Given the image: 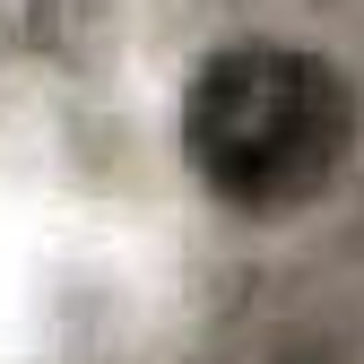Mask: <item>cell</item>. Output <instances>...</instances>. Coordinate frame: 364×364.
Returning <instances> with one entry per match:
<instances>
[{"label":"cell","instance_id":"obj_1","mask_svg":"<svg viewBox=\"0 0 364 364\" xmlns=\"http://www.w3.org/2000/svg\"><path fill=\"white\" fill-rule=\"evenodd\" d=\"M182 148L225 208L278 217L330 191L355 148V96L321 53L295 43H225L182 96Z\"/></svg>","mask_w":364,"mask_h":364}]
</instances>
